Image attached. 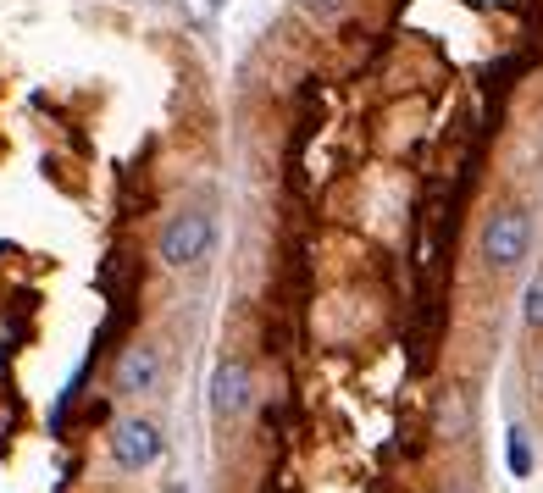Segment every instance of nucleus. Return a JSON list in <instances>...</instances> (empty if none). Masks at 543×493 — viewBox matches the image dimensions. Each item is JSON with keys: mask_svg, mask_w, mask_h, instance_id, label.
<instances>
[{"mask_svg": "<svg viewBox=\"0 0 543 493\" xmlns=\"http://www.w3.org/2000/svg\"><path fill=\"white\" fill-rule=\"evenodd\" d=\"M211 239H217V228H211L206 211H178L156 233V255H161V266H200L211 255Z\"/></svg>", "mask_w": 543, "mask_h": 493, "instance_id": "nucleus-1", "label": "nucleus"}, {"mask_svg": "<svg viewBox=\"0 0 543 493\" xmlns=\"http://www.w3.org/2000/svg\"><path fill=\"white\" fill-rule=\"evenodd\" d=\"M111 449H117V460L128 471H150L161 460V433H156V421H139V416H128V421H117L111 427Z\"/></svg>", "mask_w": 543, "mask_h": 493, "instance_id": "nucleus-2", "label": "nucleus"}, {"mask_svg": "<svg viewBox=\"0 0 543 493\" xmlns=\"http://www.w3.org/2000/svg\"><path fill=\"white\" fill-rule=\"evenodd\" d=\"M161 383V355L150 344H128L117 355V372H111V388L117 394H156Z\"/></svg>", "mask_w": 543, "mask_h": 493, "instance_id": "nucleus-3", "label": "nucleus"}, {"mask_svg": "<svg viewBox=\"0 0 543 493\" xmlns=\"http://www.w3.org/2000/svg\"><path fill=\"white\" fill-rule=\"evenodd\" d=\"M211 410H217L222 421L244 416L250 410V372H244V361H222L217 377H211Z\"/></svg>", "mask_w": 543, "mask_h": 493, "instance_id": "nucleus-4", "label": "nucleus"}, {"mask_svg": "<svg viewBox=\"0 0 543 493\" xmlns=\"http://www.w3.org/2000/svg\"><path fill=\"white\" fill-rule=\"evenodd\" d=\"M510 471H516V477H527V471H532V444H527V433H510Z\"/></svg>", "mask_w": 543, "mask_h": 493, "instance_id": "nucleus-5", "label": "nucleus"}, {"mask_svg": "<svg viewBox=\"0 0 543 493\" xmlns=\"http://www.w3.org/2000/svg\"><path fill=\"white\" fill-rule=\"evenodd\" d=\"M538 277H543V272H538ZM527 338H538V333H527Z\"/></svg>", "mask_w": 543, "mask_h": 493, "instance_id": "nucleus-6", "label": "nucleus"}]
</instances>
